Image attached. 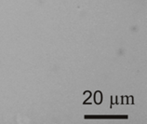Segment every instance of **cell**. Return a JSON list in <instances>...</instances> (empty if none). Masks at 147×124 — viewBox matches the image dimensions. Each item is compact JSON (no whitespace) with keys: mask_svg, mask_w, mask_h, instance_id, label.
<instances>
[]
</instances>
